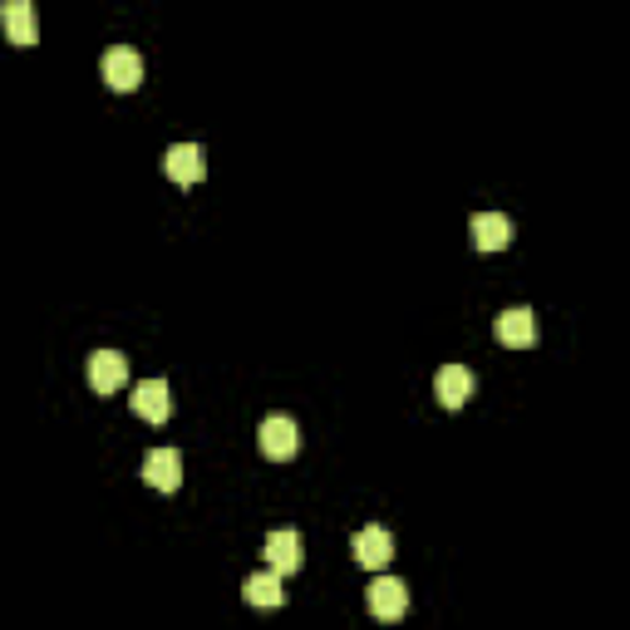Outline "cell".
Listing matches in <instances>:
<instances>
[{
	"instance_id": "obj_1",
	"label": "cell",
	"mask_w": 630,
	"mask_h": 630,
	"mask_svg": "<svg viewBox=\"0 0 630 630\" xmlns=\"http://www.w3.org/2000/svg\"><path fill=\"white\" fill-rule=\"evenodd\" d=\"M256 443L271 463H285L295 448H301V433H295V419L291 413H266L261 429H256Z\"/></svg>"
},
{
	"instance_id": "obj_2",
	"label": "cell",
	"mask_w": 630,
	"mask_h": 630,
	"mask_svg": "<svg viewBox=\"0 0 630 630\" xmlns=\"http://www.w3.org/2000/svg\"><path fill=\"white\" fill-rule=\"evenodd\" d=\"M104 84L118 89V94H133V89L143 84V55L128 45H114L104 55Z\"/></svg>"
},
{
	"instance_id": "obj_3",
	"label": "cell",
	"mask_w": 630,
	"mask_h": 630,
	"mask_svg": "<svg viewBox=\"0 0 630 630\" xmlns=\"http://www.w3.org/2000/svg\"><path fill=\"white\" fill-rule=\"evenodd\" d=\"M128 384V360L118 350H94L89 354V389L94 394H118Z\"/></svg>"
},
{
	"instance_id": "obj_4",
	"label": "cell",
	"mask_w": 630,
	"mask_h": 630,
	"mask_svg": "<svg viewBox=\"0 0 630 630\" xmlns=\"http://www.w3.org/2000/svg\"><path fill=\"white\" fill-rule=\"evenodd\" d=\"M163 173L173 177L177 187L202 183V177H207V153L197 143H173V148H167V158H163Z\"/></svg>"
},
{
	"instance_id": "obj_5",
	"label": "cell",
	"mask_w": 630,
	"mask_h": 630,
	"mask_svg": "<svg viewBox=\"0 0 630 630\" xmlns=\"http://www.w3.org/2000/svg\"><path fill=\"white\" fill-rule=\"evenodd\" d=\"M128 404H133L138 419H148V423H167V413H173V394H167V380H143V384H133Z\"/></svg>"
},
{
	"instance_id": "obj_6",
	"label": "cell",
	"mask_w": 630,
	"mask_h": 630,
	"mask_svg": "<svg viewBox=\"0 0 630 630\" xmlns=\"http://www.w3.org/2000/svg\"><path fill=\"white\" fill-rule=\"evenodd\" d=\"M472 389H478V380H472V370H463V364H443V370L433 374V394H439L443 409H463V404L472 399Z\"/></svg>"
},
{
	"instance_id": "obj_7",
	"label": "cell",
	"mask_w": 630,
	"mask_h": 630,
	"mask_svg": "<svg viewBox=\"0 0 630 630\" xmlns=\"http://www.w3.org/2000/svg\"><path fill=\"white\" fill-rule=\"evenodd\" d=\"M143 482L158 492H177V482H183V453L177 448H153L143 458Z\"/></svg>"
},
{
	"instance_id": "obj_8",
	"label": "cell",
	"mask_w": 630,
	"mask_h": 630,
	"mask_svg": "<svg viewBox=\"0 0 630 630\" xmlns=\"http://www.w3.org/2000/svg\"><path fill=\"white\" fill-rule=\"evenodd\" d=\"M350 551H354L360 567L380 571V567H389V561H394V537L384 527H360V532H354V541H350Z\"/></svg>"
},
{
	"instance_id": "obj_9",
	"label": "cell",
	"mask_w": 630,
	"mask_h": 630,
	"mask_svg": "<svg viewBox=\"0 0 630 630\" xmlns=\"http://www.w3.org/2000/svg\"><path fill=\"white\" fill-rule=\"evenodd\" d=\"M468 236H472V246H478V252H502V246H512V217H502V212H472Z\"/></svg>"
},
{
	"instance_id": "obj_10",
	"label": "cell",
	"mask_w": 630,
	"mask_h": 630,
	"mask_svg": "<svg viewBox=\"0 0 630 630\" xmlns=\"http://www.w3.org/2000/svg\"><path fill=\"white\" fill-rule=\"evenodd\" d=\"M266 561H271V571H281V576L301 571V561H305V551H301V532L276 527L271 537H266Z\"/></svg>"
},
{
	"instance_id": "obj_11",
	"label": "cell",
	"mask_w": 630,
	"mask_h": 630,
	"mask_svg": "<svg viewBox=\"0 0 630 630\" xmlns=\"http://www.w3.org/2000/svg\"><path fill=\"white\" fill-rule=\"evenodd\" d=\"M0 25H5V39L10 45H35L39 39V30H35V5H30V0H5V5H0Z\"/></svg>"
},
{
	"instance_id": "obj_12",
	"label": "cell",
	"mask_w": 630,
	"mask_h": 630,
	"mask_svg": "<svg viewBox=\"0 0 630 630\" xmlns=\"http://www.w3.org/2000/svg\"><path fill=\"white\" fill-rule=\"evenodd\" d=\"M370 610L380 620H399L404 610H409V586H404L399 576H380L370 586Z\"/></svg>"
},
{
	"instance_id": "obj_13",
	"label": "cell",
	"mask_w": 630,
	"mask_h": 630,
	"mask_svg": "<svg viewBox=\"0 0 630 630\" xmlns=\"http://www.w3.org/2000/svg\"><path fill=\"white\" fill-rule=\"evenodd\" d=\"M492 330H498V340L508 345V350H527V345L537 340V320H532L527 305H512V311H502Z\"/></svg>"
},
{
	"instance_id": "obj_14",
	"label": "cell",
	"mask_w": 630,
	"mask_h": 630,
	"mask_svg": "<svg viewBox=\"0 0 630 630\" xmlns=\"http://www.w3.org/2000/svg\"><path fill=\"white\" fill-rule=\"evenodd\" d=\"M242 596L252 606H281L285 600V586H281V571H256V576L242 581Z\"/></svg>"
}]
</instances>
